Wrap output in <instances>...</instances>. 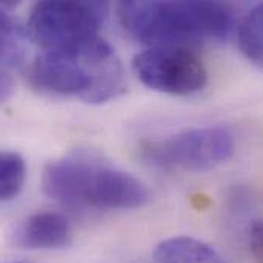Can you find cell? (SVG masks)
Instances as JSON below:
<instances>
[{
	"label": "cell",
	"instance_id": "1",
	"mask_svg": "<svg viewBox=\"0 0 263 263\" xmlns=\"http://www.w3.org/2000/svg\"><path fill=\"white\" fill-rule=\"evenodd\" d=\"M29 82L42 92L105 103L125 89V71L116 49L99 35L68 49L43 51L29 68Z\"/></svg>",
	"mask_w": 263,
	"mask_h": 263
},
{
	"label": "cell",
	"instance_id": "2",
	"mask_svg": "<svg viewBox=\"0 0 263 263\" xmlns=\"http://www.w3.org/2000/svg\"><path fill=\"white\" fill-rule=\"evenodd\" d=\"M43 191L72 210H136L151 196L133 174L89 154H71L51 162L43 171Z\"/></svg>",
	"mask_w": 263,
	"mask_h": 263
},
{
	"label": "cell",
	"instance_id": "3",
	"mask_svg": "<svg viewBox=\"0 0 263 263\" xmlns=\"http://www.w3.org/2000/svg\"><path fill=\"white\" fill-rule=\"evenodd\" d=\"M125 31L154 46L225 40L233 14L217 2H122L117 6Z\"/></svg>",
	"mask_w": 263,
	"mask_h": 263
},
{
	"label": "cell",
	"instance_id": "4",
	"mask_svg": "<svg viewBox=\"0 0 263 263\" xmlns=\"http://www.w3.org/2000/svg\"><path fill=\"white\" fill-rule=\"evenodd\" d=\"M106 14L108 5L100 2H39L28 32L43 51L68 49L97 37Z\"/></svg>",
	"mask_w": 263,
	"mask_h": 263
},
{
	"label": "cell",
	"instance_id": "5",
	"mask_svg": "<svg viewBox=\"0 0 263 263\" xmlns=\"http://www.w3.org/2000/svg\"><path fill=\"white\" fill-rule=\"evenodd\" d=\"M234 134L225 126L194 128L163 140L146 142L143 157L157 166L188 171H210L231 159Z\"/></svg>",
	"mask_w": 263,
	"mask_h": 263
},
{
	"label": "cell",
	"instance_id": "6",
	"mask_svg": "<svg viewBox=\"0 0 263 263\" xmlns=\"http://www.w3.org/2000/svg\"><path fill=\"white\" fill-rule=\"evenodd\" d=\"M133 69L149 89L173 96L197 92L208 80L200 57L183 46H153L134 57Z\"/></svg>",
	"mask_w": 263,
	"mask_h": 263
},
{
	"label": "cell",
	"instance_id": "7",
	"mask_svg": "<svg viewBox=\"0 0 263 263\" xmlns=\"http://www.w3.org/2000/svg\"><path fill=\"white\" fill-rule=\"evenodd\" d=\"M12 240L23 250H59L72 240V230L63 214L43 211L25 219L14 231Z\"/></svg>",
	"mask_w": 263,
	"mask_h": 263
},
{
	"label": "cell",
	"instance_id": "8",
	"mask_svg": "<svg viewBox=\"0 0 263 263\" xmlns=\"http://www.w3.org/2000/svg\"><path fill=\"white\" fill-rule=\"evenodd\" d=\"M156 263H225L208 243L194 237H173L160 242L154 250Z\"/></svg>",
	"mask_w": 263,
	"mask_h": 263
},
{
	"label": "cell",
	"instance_id": "9",
	"mask_svg": "<svg viewBox=\"0 0 263 263\" xmlns=\"http://www.w3.org/2000/svg\"><path fill=\"white\" fill-rule=\"evenodd\" d=\"M25 37L18 25L0 8V68L11 69L25 60Z\"/></svg>",
	"mask_w": 263,
	"mask_h": 263
},
{
	"label": "cell",
	"instance_id": "10",
	"mask_svg": "<svg viewBox=\"0 0 263 263\" xmlns=\"http://www.w3.org/2000/svg\"><path fill=\"white\" fill-rule=\"evenodd\" d=\"M239 45L242 52L256 65L263 62V6L256 5L240 22Z\"/></svg>",
	"mask_w": 263,
	"mask_h": 263
},
{
	"label": "cell",
	"instance_id": "11",
	"mask_svg": "<svg viewBox=\"0 0 263 263\" xmlns=\"http://www.w3.org/2000/svg\"><path fill=\"white\" fill-rule=\"evenodd\" d=\"M26 165L20 154L0 151V202L14 199L23 188Z\"/></svg>",
	"mask_w": 263,
	"mask_h": 263
},
{
	"label": "cell",
	"instance_id": "12",
	"mask_svg": "<svg viewBox=\"0 0 263 263\" xmlns=\"http://www.w3.org/2000/svg\"><path fill=\"white\" fill-rule=\"evenodd\" d=\"M14 88H15V83L9 69L0 68V103L6 102L12 96Z\"/></svg>",
	"mask_w": 263,
	"mask_h": 263
}]
</instances>
